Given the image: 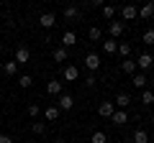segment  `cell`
I'll list each match as a JSON object with an SVG mask.
<instances>
[{
	"instance_id": "4316f807",
	"label": "cell",
	"mask_w": 154,
	"mask_h": 143,
	"mask_svg": "<svg viewBox=\"0 0 154 143\" xmlns=\"http://www.w3.org/2000/svg\"><path fill=\"white\" fill-rule=\"evenodd\" d=\"M90 143H108V136H105L103 130H95L93 138H90Z\"/></svg>"
},
{
	"instance_id": "ba28073f",
	"label": "cell",
	"mask_w": 154,
	"mask_h": 143,
	"mask_svg": "<svg viewBox=\"0 0 154 143\" xmlns=\"http://www.w3.org/2000/svg\"><path fill=\"white\" fill-rule=\"evenodd\" d=\"M62 74H64V79H67V82H77V79H80V69H77L75 64H67Z\"/></svg>"
},
{
	"instance_id": "4dcf8cb0",
	"label": "cell",
	"mask_w": 154,
	"mask_h": 143,
	"mask_svg": "<svg viewBox=\"0 0 154 143\" xmlns=\"http://www.w3.org/2000/svg\"><path fill=\"white\" fill-rule=\"evenodd\" d=\"M38 112H41V105H38V102L28 105V115H31V118H38Z\"/></svg>"
},
{
	"instance_id": "ac0fdd59",
	"label": "cell",
	"mask_w": 154,
	"mask_h": 143,
	"mask_svg": "<svg viewBox=\"0 0 154 143\" xmlns=\"http://www.w3.org/2000/svg\"><path fill=\"white\" fill-rule=\"evenodd\" d=\"M116 54H121L123 59H128V54H131V44H128V41H118V49H116Z\"/></svg>"
},
{
	"instance_id": "7402d4cb",
	"label": "cell",
	"mask_w": 154,
	"mask_h": 143,
	"mask_svg": "<svg viewBox=\"0 0 154 143\" xmlns=\"http://www.w3.org/2000/svg\"><path fill=\"white\" fill-rule=\"evenodd\" d=\"M67 56H69V51L64 46H57L54 49V61H67Z\"/></svg>"
},
{
	"instance_id": "44dd1931",
	"label": "cell",
	"mask_w": 154,
	"mask_h": 143,
	"mask_svg": "<svg viewBox=\"0 0 154 143\" xmlns=\"http://www.w3.org/2000/svg\"><path fill=\"white\" fill-rule=\"evenodd\" d=\"M121 72H126V74H136V64H134V59H123L121 61Z\"/></svg>"
},
{
	"instance_id": "3957f363",
	"label": "cell",
	"mask_w": 154,
	"mask_h": 143,
	"mask_svg": "<svg viewBox=\"0 0 154 143\" xmlns=\"http://www.w3.org/2000/svg\"><path fill=\"white\" fill-rule=\"evenodd\" d=\"M134 64H136V69H141V74H144V72H146L149 66H152V54H149V51H144V54H139V59L134 61Z\"/></svg>"
},
{
	"instance_id": "9c48e42d",
	"label": "cell",
	"mask_w": 154,
	"mask_h": 143,
	"mask_svg": "<svg viewBox=\"0 0 154 143\" xmlns=\"http://www.w3.org/2000/svg\"><path fill=\"white\" fill-rule=\"evenodd\" d=\"M110 123H113V125H126V123H128V112L126 110H113Z\"/></svg>"
},
{
	"instance_id": "cb8c5ba5",
	"label": "cell",
	"mask_w": 154,
	"mask_h": 143,
	"mask_svg": "<svg viewBox=\"0 0 154 143\" xmlns=\"http://www.w3.org/2000/svg\"><path fill=\"white\" fill-rule=\"evenodd\" d=\"M116 49H118V41H113V39L103 41V51L105 54H116Z\"/></svg>"
},
{
	"instance_id": "7c38bea8",
	"label": "cell",
	"mask_w": 154,
	"mask_h": 143,
	"mask_svg": "<svg viewBox=\"0 0 154 143\" xmlns=\"http://www.w3.org/2000/svg\"><path fill=\"white\" fill-rule=\"evenodd\" d=\"M113 110H116V107H113V102H100V105H98V115H100V118H108V120H110Z\"/></svg>"
},
{
	"instance_id": "6da1fadb",
	"label": "cell",
	"mask_w": 154,
	"mask_h": 143,
	"mask_svg": "<svg viewBox=\"0 0 154 143\" xmlns=\"http://www.w3.org/2000/svg\"><path fill=\"white\" fill-rule=\"evenodd\" d=\"M123 31H126V23H121V21H110L108 23V33H110V39H113V41L121 39Z\"/></svg>"
},
{
	"instance_id": "1f68e13d",
	"label": "cell",
	"mask_w": 154,
	"mask_h": 143,
	"mask_svg": "<svg viewBox=\"0 0 154 143\" xmlns=\"http://www.w3.org/2000/svg\"><path fill=\"white\" fill-rule=\"evenodd\" d=\"M95 82H98V79H95V74H88V77H85V84H88V87H93Z\"/></svg>"
},
{
	"instance_id": "836d02e7",
	"label": "cell",
	"mask_w": 154,
	"mask_h": 143,
	"mask_svg": "<svg viewBox=\"0 0 154 143\" xmlns=\"http://www.w3.org/2000/svg\"><path fill=\"white\" fill-rule=\"evenodd\" d=\"M51 143H67V141H64V138H54V141H51Z\"/></svg>"
},
{
	"instance_id": "30bf717a",
	"label": "cell",
	"mask_w": 154,
	"mask_h": 143,
	"mask_svg": "<svg viewBox=\"0 0 154 143\" xmlns=\"http://www.w3.org/2000/svg\"><path fill=\"white\" fill-rule=\"evenodd\" d=\"M131 84L136 89H146V84H149V79H146V74H141V72H136V74H134L131 77Z\"/></svg>"
},
{
	"instance_id": "9a60e30c",
	"label": "cell",
	"mask_w": 154,
	"mask_h": 143,
	"mask_svg": "<svg viewBox=\"0 0 154 143\" xmlns=\"http://www.w3.org/2000/svg\"><path fill=\"white\" fill-rule=\"evenodd\" d=\"M46 92L54 95V97H59V95H62V82H59V79H51V82H46Z\"/></svg>"
},
{
	"instance_id": "d4e9b609",
	"label": "cell",
	"mask_w": 154,
	"mask_h": 143,
	"mask_svg": "<svg viewBox=\"0 0 154 143\" xmlns=\"http://www.w3.org/2000/svg\"><path fill=\"white\" fill-rule=\"evenodd\" d=\"M152 102H154V92H152V89H141V105L149 107Z\"/></svg>"
},
{
	"instance_id": "d6986e66",
	"label": "cell",
	"mask_w": 154,
	"mask_h": 143,
	"mask_svg": "<svg viewBox=\"0 0 154 143\" xmlns=\"http://www.w3.org/2000/svg\"><path fill=\"white\" fill-rule=\"evenodd\" d=\"M88 39H90V41H100V39H103V28H100V26H90Z\"/></svg>"
},
{
	"instance_id": "d6a6232c",
	"label": "cell",
	"mask_w": 154,
	"mask_h": 143,
	"mask_svg": "<svg viewBox=\"0 0 154 143\" xmlns=\"http://www.w3.org/2000/svg\"><path fill=\"white\" fill-rule=\"evenodd\" d=\"M0 143H13V138H11V136H3V133H0Z\"/></svg>"
},
{
	"instance_id": "f546056e",
	"label": "cell",
	"mask_w": 154,
	"mask_h": 143,
	"mask_svg": "<svg viewBox=\"0 0 154 143\" xmlns=\"http://www.w3.org/2000/svg\"><path fill=\"white\" fill-rule=\"evenodd\" d=\"M141 44H146V46H152V44H154V31H152V28H146V31H144Z\"/></svg>"
},
{
	"instance_id": "2e32d148",
	"label": "cell",
	"mask_w": 154,
	"mask_h": 143,
	"mask_svg": "<svg viewBox=\"0 0 154 143\" xmlns=\"http://www.w3.org/2000/svg\"><path fill=\"white\" fill-rule=\"evenodd\" d=\"M131 143H149V133L144 130V128H136V130H134Z\"/></svg>"
},
{
	"instance_id": "e575fe53",
	"label": "cell",
	"mask_w": 154,
	"mask_h": 143,
	"mask_svg": "<svg viewBox=\"0 0 154 143\" xmlns=\"http://www.w3.org/2000/svg\"><path fill=\"white\" fill-rule=\"evenodd\" d=\"M26 143H36V141H26Z\"/></svg>"
},
{
	"instance_id": "5b68a950",
	"label": "cell",
	"mask_w": 154,
	"mask_h": 143,
	"mask_svg": "<svg viewBox=\"0 0 154 143\" xmlns=\"http://www.w3.org/2000/svg\"><path fill=\"white\" fill-rule=\"evenodd\" d=\"M128 105H131V95H126V92H118V95H116V102H113L116 110H126Z\"/></svg>"
},
{
	"instance_id": "5bb4252c",
	"label": "cell",
	"mask_w": 154,
	"mask_h": 143,
	"mask_svg": "<svg viewBox=\"0 0 154 143\" xmlns=\"http://www.w3.org/2000/svg\"><path fill=\"white\" fill-rule=\"evenodd\" d=\"M62 46H64V49H69V46H77V33H75V31H67L64 36H62Z\"/></svg>"
},
{
	"instance_id": "484cf974",
	"label": "cell",
	"mask_w": 154,
	"mask_h": 143,
	"mask_svg": "<svg viewBox=\"0 0 154 143\" xmlns=\"http://www.w3.org/2000/svg\"><path fill=\"white\" fill-rule=\"evenodd\" d=\"M33 84V79H31V74H21L18 77V87H23V89H28Z\"/></svg>"
},
{
	"instance_id": "277c9868",
	"label": "cell",
	"mask_w": 154,
	"mask_h": 143,
	"mask_svg": "<svg viewBox=\"0 0 154 143\" xmlns=\"http://www.w3.org/2000/svg\"><path fill=\"white\" fill-rule=\"evenodd\" d=\"M154 16V5L152 3H144L141 8H136V18H141V21H152Z\"/></svg>"
},
{
	"instance_id": "8992f818",
	"label": "cell",
	"mask_w": 154,
	"mask_h": 143,
	"mask_svg": "<svg viewBox=\"0 0 154 143\" xmlns=\"http://www.w3.org/2000/svg\"><path fill=\"white\" fill-rule=\"evenodd\" d=\"M38 26L41 28H54L57 26V16L54 13H41V16H38Z\"/></svg>"
},
{
	"instance_id": "8fae6325",
	"label": "cell",
	"mask_w": 154,
	"mask_h": 143,
	"mask_svg": "<svg viewBox=\"0 0 154 143\" xmlns=\"http://www.w3.org/2000/svg\"><path fill=\"white\" fill-rule=\"evenodd\" d=\"M85 66H88V72L93 74V72L100 66V56L98 54H88V56H85Z\"/></svg>"
},
{
	"instance_id": "7a4b0ae2",
	"label": "cell",
	"mask_w": 154,
	"mask_h": 143,
	"mask_svg": "<svg viewBox=\"0 0 154 143\" xmlns=\"http://www.w3.org/2000/svg\"><path fill=\"white\" fill-rule=\"evenodd\" d=\"M57 107H59V112H62V110H72V107H75V97L67 95V92H62L59 100H57Z\"/></svg>"
},
{
	"instance_id": "4fadbf2b",
	"label": "cell",
	"mask_w": 154,
	"mask_h": 143,
	"mask_svg": "<svg viewBox=\"0 0 154 143\" xmlns=\"http://www.w3.org/2000/svg\"><path fill=\"white\" fill-rule=\"evenodd\" d=\"M121 18H123V21H136V5H123L121 8Z\"/></svg>"
},
{
	"instance_id": "52a82bcc",
	"label": "cell",
	"mask_w": 154,
	"mask_h": 143,
	"mask_svg": "<svg viewBox=\"0 0 154 143\" xmlns=\"http://www.w3.org/2000/svg\"><path fill=\"white\" fill-rule=\"evenodd\" d=\"M28 59H31V51H28L26 46H18V49H16V59H13V61L21 66V64H28Z\"/></svg>"
},
{
	"instance_id": "ffe728a7",
	"label": "cell",
	"mask_w": 154,
	"mask_h": 143,
	"mask_svg": "<svg viewBox=\"0 0 154 143\" xmlns=\"http://www.w3.org/2000/svg\"><path fill=\"white\" fill-rule=\"evenodd\" d=\"M77 16H80V8L77 5H67L64 8V18L67 21H77Z\"/></svg>"
},
{
	"instance_id": "83f0119b",
	"label": "cell",
	"mask_w": 154,
	"mask_h": 143,
	"mask_svg": "<svg viewBox=\"0 0 154 143\" xmlns=\"http://www.w3.org/2000/svg\"><path fill=\"white\" fill-rule=\"evenodd\" d=\"M100 10H103V16L108 18V21H113V18H116V13H118V10H116V5H103Z\"/></svg>"
},
{
	"instance_id": "e0dca14e",
	"label": "cell",
	"mask_w": 154,
	"mask_h": 143,
	"mask_svg": "<svg viewBox=\"0 0 154 143\" xmlns=\"http://www.w3.org/2000/svg\"><path fill=\"white\" fill-rule=\"evenodd\" d=\"M44 118H46V123H54L57 118H59V107H57V105H49L44 110Z\"/></svg>"
},
{
	"instance_id": "603a6c76",
	"label": "cell",
	"mask_w": 154,
	"mask_h": 143,
	"mask_svg": "<svg viewBox=\"0 0 154 143\" xmlns=\"http://www.w3.org/2000/svg\"><path fill=\"white\" fill-rule=\"evenodd\" d=\"M3 72H5L8 77H16V72H18V64H16V61H5V64H3Z\"/></svg>"
},
{
	"instance_id": "f1b7e54d",
	"label": "cell",
	"mask_w": 154,
	"mask_h": 143,
	"mask_svg": "<svg viewBox=\"0 0 154 143\" xmlns=\"http://www.w3.org/2000/svg\"><path fill=\"white\" fill-rule=\"evenodd\" d=\"M31 130L33 133H36V136H44V133H46V123H31Z\"/></svg>"
}]
</instances>
